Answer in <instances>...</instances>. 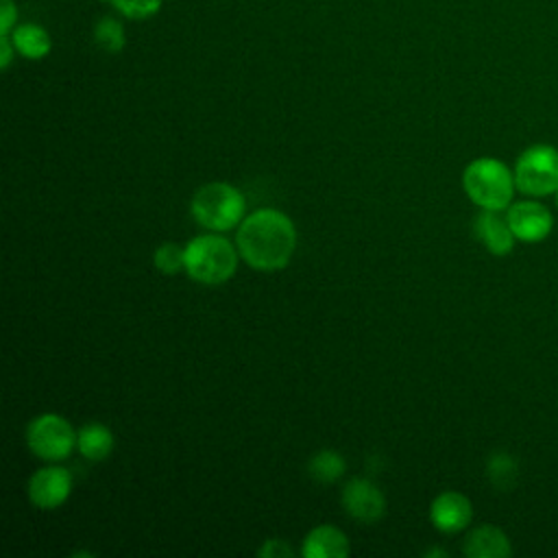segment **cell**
I'll return each mask as SVG.
<instances>
[{
	"mask_svg": "<svg viewBox=\"0 0 558 558\" xmlns=\"http://www.w3.org/2000/svg\"><path fill=\"white\" fill-rule=\"evenodd\" d=\"M235 246L255 270L272 272L288 266L296 248V229L279 209H257L238 225Z\"/></svg>",
	"mask_w": 558,
	"mask_h": 558,
	"instance_id": "cell-1",
	"label": "cell"
},
{
	"mask_svg": "<svg viewBox=\"0 0 558 558\" xmlns=\"http://www.w3.org/2000/svg\"><path fill=\"white\" fill-rule=\"evenodd\" d=\"M238 246L216 233L196 235L185 244V272L205 286H220L235 275Z\"/></svg>",
	"mask_w": 558,
	"mask_h": 558,
	"instance_id": "cell-2",
	"label": "cell"
},
{
	"mask_svg": "<svg viewBox=\"0 0 558 558\" xmlns=\"http://www.w3.org/2000/svg\"><path fill=\"white\" fill-rule=\"evenodd\" d=\"M462 187L480 209H499L514 198V172L495 157H477L462 172Z\"/></svg>",
	"mask_w": 558,
	"mask_h": 558,
	"instance_id": "cell-3",
	"label": "cell"
},
{
	"mask_svg": "<svg viewBox=\"0 0 558 558\" xmlns=\"http://www.w3.org/2000/svg\"><path fill=\"white\" fill-rule=\"evenodd\" d=\"M244 196L242 192L225 181H211L201 185L192 201L190 211L194 220L209 231H229L244 220Z\"/></svg>",
	"mask_w": 558,
	"mask_h": 558,
	"instance_id": "cell-4",
	"label": "cell"
},
{
	"mask_svg": "<svg viewBox=\"0 0 558 558\" xmlns=\"http://www.w3.org/2000/svg\"><path fill=\"white\" fill-rule=\"evenodd\" d=\"M514 185L527 198H543L558 190V148L534 144L514 163Z\"/></svg>",
	"mask_w": 558,
	"mask_h": 558,
	"instance_id": "cell-5",
	"label": "cell"
},
{
	"mask_svg": "<svg viewBox=\"0 0 558 558\" xmlns=\"http://www.w3.org/2000/svg\"><path fill=\"white\" fill-rule=\"evenodd\" d=\"M26 445L37 458L46 462H59L65 460L74 449L76 432L61 414L44 412L28 423Z\"/></svg>",
	"mask_w": 558,
	"mask_h": 558,
	"instance_id": "cell-6",
	"label": "cell"
},
{
	"mask_svg": "<svg viewBox=\"0 0 558 558\" xmlns=\"http://www.w3.org/2000/svg\"><path fill=\"white\" fill-rule=\"evenodd\" d=\"M508 225L517 240L521 242H541L551 233L554 216L536 198L514 201L506 207Z\"/></svg>",
	"mask_w": 558,
	"mask_h": 558,
	"instance_id": "cell-7",
	"label": "cell"
},
{
	"mask_svg": "<svg viewBox=\"0 0 558 558\" xmlns=\"http://www.w3.org/2000/svg\"><path fill=\"white\" fill-rule=\"evenodd\" d=\"M344 512L360 523H375L386 512V497L368 477H353L342 488Z\"/></svg>",
	"mask_w": 558,
	"mask_h": 558,
	"instance_id": "cell-8",
	"label": "cell"
},
{
	"mask_svg": "<svg viewBox=\"0 0 558 558\" xmlns=\"http://www.w3.org/2000/svg\"><path fill=\"white\" fill-rule=\"evenodd\" d=\"M28 499L39 510L59 508L72 493V475L63 466H44L37 469L26 486Z\"/></svg>",
	"mask_w": 558,
	"mask_h": 558,
	"instance_id": "cell-9",
	"label": "cell"
},
{
	"mask_svg": "<svg viewBox=\"0 0 558 558\" xmlns=\"http://www.w3.org/2000/svg\"><path fill=\"white\" fill-rule=\"evenodd\" d=\"M429 519L436 530L445 534L462 532L473 519V506L466 495L458 490L440 493L429 506Z\"/></svg>",
	"mask_w": 558,
	"mask_h": 558,
	"instance_id": "cell-10",
	"label": "cell"
},
{
	"mask_svg": "<svg viewBox=\"0 0 558 558\" xmlns=\"http://www.w3.org/2000/svg\"><path fill=\"white\" fill-rule=\"evenodd\" d=\"M473 231H475L477 240L484 244V248L493 255L501 257L514 248L517 238L508 225L506 214H501L499 209H482L475 216Z\"/></svg>",
	"mask_w": 558,
	"mask_h": 558,
	"instance_id": "cell-11",
	"label": "cell"
},
{
	"mask_svg": "<svg viewBox=\"0 0 558 558\" xmlns=\"http://www.w3.org/2000/svg\"><path fill=\"white\" fill-rule=\"evenodd\" d=\"M462 551L469 558H508L512 554V547L510 538L501 527L484 523L466 534Z\"/></svg>",
	"mask_w": 558,
	"mask_h": 558,
	"instance_id": "cell-12",
	"label": "cell"
},
{
	"mask_svg": "<svg viewBox=\"0 0 558 558\" xmlns=\"http://www.w3.org/2000/svg\"><path fill=\"white\" fill-rule=\"evenodd\" d=\"M351 551L349 538L336 525H316L303 538L301 554L305 558H344Z\"/></svg>",
	"mask_w": 558,
	"mask_h": 558,
	"instance_id": "cell-13",
	"label": "cell"
},
{
	"mask_svg": "<svg viewBox=\"0 0 558 558\" xmlns=\"http://www.w3.org/2000/svg\"><path fill=\"white\" fill-rule=\"evenodd\" d=\"M9 37H11L17 54L24 59H31V61H39V59L48 57L52 50V39L48 35V31L33 22L15 24V28L9 33Z\"/></svg>",
	"mask_w": 558,
	"mask_h": 558,
	"instance_id": "cell-14",
	"label": "cell"
},
{
	"mask_svg": "<svg viewBox=\"0 0 558 558\" xmlns=\"http://www.w3.org/2000/svg\"><path fill=\"white\" fill-rule=\"evenodd\" d=\"M76 447L87 460L100 462L113 451V434L102 423H87L76 432Z\"/></svg>",
	"mask_w": 558,
	"mask_h": 558,
	"instance_id": "cell-15",
	"label": "cell"
},
{
	"mask_svg": "<svg viewBox=\"0 0 558 558\" xmlns=\"http://www.w3.org/2000/svg\"><path fill=\"white\" fill-rule=\"evenodd\" d=\"M344 458L336 449H320L307 462L310 475L323 484L340 480L344 475Z\"/></svg>",
	"mask_w": 558,
	"mask_h": 558,
	"instance_id": "cell-16",
	"label": "cell"
},
{
	"mask_svg": "<svg viewBox=\"0 0 558 558\" xmlns=\"http://www.w3.org/2000/svg\"><path fill=\"white\" fill-rule=\"evenodd\" d=\"M486 475L497 490H510L517 482V462L506 451H495L486 462Z\"/></svg>",
	"mask_w": 558,
	"mask_h": 558,
	"instance_id": "cell-17",
	"label": "cell"
},
{
	"mask_svg": "<svg viewBox=\"0 0 558 558\" xmlns=\"http://www.w3.org/2000/svg\"><path fill=\"white\" fill-rule=\"evenodd\" d=\"M94 41L105 52H120L124 48V28L116 17H100L94 26Z\"/></svg>",
	"mask_w": 558,
	"mask_h": 558,
	"instance_id": "cell-18",
	"label": "cell"
},
{
	"mask_svg": "<svg viewBox=\"0 0 558 558\" xmlns=\"http://www.w3.org/2000/svg\"><path fill=\"white\" fill-rule=\"evenodd\" d=\"M153 264L163 275H177L185 270V246H179L177 242H163L153 253Z\"/></svg>",
	"mask_w": 558,
	"mask_h": 558,
	"instance_id": "cell-19",
	"label": "cell"
},
{
	"mask_svg": "<svg viewBox=\"0 0 558 558\" xmlns=\"http://www.w3.org/2000/svg\"><path fill=\"white\" fill-rule=\"evenodd\" d=\"M109 4L126 20H148L159 13L163 0H109Z\"/></svg>",
	"mask_w": 558,
	"mask_h": 558,
	"instance_id": "cell-20",
	"label": "cell"
},
{
	"mask_svg": "<svg viewBox=\"0 0 558 558\" xmlns=\"http://www.w3.org/2000/svg\"><path fill=\"white\" fill-rule=\"evenodd\" d=\"M17 24V7L13 0H0V35H9Z\"/></svg>",
	"mask_w": 558,
	"mask_h": 558,
	"instance_id": "cell-21",
	"label": "cell"
},
{
	"mask_svg": "<svg viewBox=\"0 0 558 558\" xmlns=\"http://www.w3.org/2000/svg\"><path fill=\"white\" fill-rule=\"evenodd\" d=\"M257 554L264 556V558H288V556H292V547L286 541H281V538H268L257 549Z\"/></svg>",
	"mask_w": 558,
	"mask_h": 558,
	"instance_id": "cell-22",
	"label": "cell"
},
{
	"mask_svg": "<svg viewBox=\"0 0 558 558\" xmlns=\"http://www.w3.org/2000/svg\"><path fill=\"white\" fill-rule=\"evenodd\" d=\"M13 54H17V50H15L13 41H11V37L9 35H0V68L2 70H7L11 65Z\"/></svg>",
	"mask_w": 558,
	"mask_h": 558,
	"instance_id": "cell-23",
	"label": "cell"
},
{
	"mask_svg": "<svg viewBox=\"0 0 558 558\" xmlns=\"http://www.w3.org/2000/svg\"><path fill=\"white\" fill-rule=\"evenodd\" d=\"M425 556H427V558H432V556H447V551H442V549L434 547V549H427V551H425Z\"/></svg>",
	"mask_w": 558,
	"mask_h": 558,
	"instance_id": "cell-24",
	"label": "cell"
},
{
	"mask_svg": "<svg viewBox=\"0 0 558 558\" xmlns=\"http://www.w3.org/2000/svg\"><path fill=\"white\" fill-rule=\"evenodd\" d=\"M554 201H556V207H558V190H556V194H554Z\"/></svg>",
	"mask_w": 558,
	"mask_h": 558,
	"instance_id": "cell-25",
	"label": "cell"
}]
</instances>
